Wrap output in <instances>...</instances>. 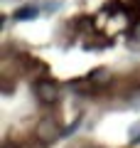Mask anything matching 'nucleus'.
<instances>
[{"instance_id": "obj_2", "label": "nucleus", "mask_w": 140, "mask_h": 148, "mask_svg": "<svg viewBox=\"0 0 140 148\" xmlns=\"http://www.w3.org/2000/svg\"><path fill=\"white\" fill-rule=\"evenodd\" d=\"M35 133H37V138L44 141V143H52V141H57V138H62V128H59L57 119H52V116L42 119V121L37 123Z\"/></svg>"}, {"instance_id": "obj_3", "label": "nucleus", "mask_w": 140, "mask_h": 148, "mask_svg": "<svg viewBox=\"0 0 140 148\" xmlns=\"http://www.w3.org/2000/svg\"><path fill=\"white\" fill-rule=\"evenodd\" d=\"M91 84H99V86H106V84H111V72L108 69H96V72H91Z\"/></svg>"}, {"instance_id": "obj_6", "label": "nucleus", "mask_w": 140, "mask_h": 148, "mask_svg": "<svg viewBox=\"0 0 140 148\" xmlns=\"http://www.w3.org/2000/svg\"><path fill=\"white\" fill-rule=\"evenodd\" d=\"M3 148H20V146H17V143H10V141H7V143H3Z\"/></svg>"}, {"instance_id": "obj_4", "label": "nucleus", "mask_w": 140, "mask_h": 148, "mask_svg": "<svg viewBox=\"0 0 140 148\" xmlns=\"http://www.w3.org/2000/svg\"><path fill=\"white\" fill-rule=\"evenodd\" d=\"M37 17V8L35 5H25L15 12V20H35Z\"/></svg>"}, {"instance_id": "obj_1", "label": "nucleus", "mask_w": 140, "mask_h": 148, "mask_svg": "<svg viewBox=\"0 0 140 148\" xmlns=\"http://www.w3.org/2000/svg\"><path fill=\"white\" fill-rule=\"evenodd\" d=\"M35 94L39 99V104H44V106H54L62 99V89H59V84L54 79H39L35 84Z\"/></svg>"}, {"instance_id": "obj_5", "label": "nucleus", "mask_w": 140, "mask_h": 148, "mask_svg": "<svg viewBox=\"0 0 140 148\" xmlns=\"http://www.w3.org/2000/svg\"><path fill=\"white\" fill-rule=\"evenodd\" d=\"M133 35H135V37H138V40H140V22H138V25L133 27Z\"/></svg>"}, {"instance_id": "obj_7", "label": "nucleus", "mask_w": 140, "mask_h": 148, "mask_svg": "<svg viewBox=\"0 0 140 148\" xmlns=\"http://www.w3.org/2000/svg\"><path fill=\"white\" fill-rule=\"evenodd\" d=\"M88 148H96V146H88Z\"/></svg>"}]
</instances>
